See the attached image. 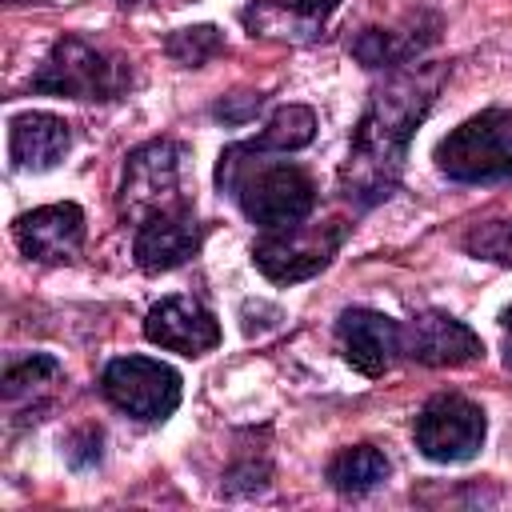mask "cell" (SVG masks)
I'll return each mask as SVG.
<instances>
[{"label":"cell","instance_id":"obj_1","mask_svg":"<svg viewBox=\"0 0 512 512\" xmlns=\"http://www.w3.org/2000/svg\"><path fill=\"white\" fill-rule=\"evenodd\" d=\"M440 80H444L440 68L420 64V68H400L392 80H384V88L372 92L340 172V192L352 204L372 208L396 188L408 160V140L416 124L428 116Z\"/></svg>","mask_w":512,"mask_h":512},{"label":"cell","instance_id":"obj_2","mask_svg":"<svg viewBox=\"0 0 512 512\" xmlns=\"http://www.w3.org/2000/svg\"><path fill=\"white\" fill-rule=\"evenodd\" d=\"M260 160H248V152L240 144L224 148L220 152V164H216V184L220 192L236 196V204L244 208V216L252 224H260L264 232L272 228H292V224H304L316 208V188H312V176L300 168V164H288V160H264L268 152L256 148L252 140H244Z\"/></svg>","mask_w":512,"mask_h":512},{"label":"cell","instance_id":"obj_3","mask_svg":"<svg viewBox=\"0 0 512 512\" xmlns=\"http://www.w3.org/2000/svg\"><path fill=\"white\" fill-rule=\"evenodd\" d=\"M436 164L448 180L488 184L512 176V108H484L436 144Z\"/></svg>","mask_w":512,"mask_h":512},{"label":"cell","instance_id":"obj_4","mask_svg":"<svg viewBox=\"0 0 512 512\" xmlns=\"http://www.w3.org/2000/svg\"><path fill=\"white\" fill-rule=\"evenodd\" d=\"M32 88L68 100H116L128 88V64L84 36H60L36 68Z\"/></svg>","mask_w":512,"mask_h":512},{"label":"cell","instance_id":"obj_5","mask_svg":"<svg viewBox=\"0 0 512 512\" xmlns=\"http://www.w3.org/2000/svg\"><path fill=\"white\" fill-rule=\"evenodd\" d=\"M184 144L176 140H148L140 144L128 164H124V180H120V216L128 224H144L160 212L184 208L188 192H184Z\"/></svg>","mask_w":512,"mask_h":512},{"label":"cell","instance_id":"obj_6","mask_svg":"<svg viewBox=\"0 0 512 512\" xmlns=\"http://www.w3.org/2000/svg\"><path fill=\"white\" fill-rule=\"evenodd\" d=\"M344 244V224H292V228H272L252 244V264L276 280V284H300L328 268L336 248Z\"/></svg>","mask_w":512,"mask_h":512},{"label":"cell","instance_id":"obj_7","mask_svg":"<svg viewBox=\"0 0 512 512\" xmlns=\"http://www.w3.org/2000/svg\"><path fill=\"white\" fill-rule=\"evenodd\" d=\"M100 388L120 412H128L136 420H164L180 404V376L152 356L112 360L100 376Z\"/></svg>","mask_w":512,"mask_h":512},{"label":"cell","instance_id":"obj_8","mask_svg":"<svg viewBox=\"0 0 512 512\" xmlns=\"http://www.w3.org/2000/svg\"><path fill=\"white\" fill-rule=\"evenodd\" d=\"M484 412L464 396H432L416 416V448L436 464L472 460L484 444Z\"/></svg>","mask_w":512,"mask_h":512},{"label":"cell","instance_id":"obj_9","mask_svg":"<svg viewBox=\"0 0 512 512\" xmlns=\"http://www.w3.org/2000/svg\"><path fill=\"white\" fill-rule=\"evenodd\" d=\"M336 340H340L344 360L356 372L380 376L404 352V324H396L392 316L372 312V308H348L336 320Z\"/></svg>","mask_w":512,"mask_h":512},{"label":"cell","instance_id":"obj_10","mask_svg":"<svg viewBox=\"0 0 512 512\" xmlns=\"http://www.w3.org/2000/svg\"><path fill=\"white\" fill-rule=\"evenodd\" d=\"M144 336L168 352L180 356H204L220 344V324L216 316L192 300V296H164L160 304H152L148 320H144Z\"/></svg>","mask_w":512,"mask_h":512},{"label":"cell","instance_id":"obj_11","mask_svg":"<svg viewBox=\"0 0 512 512\" xmlns=\"http://www.w3.org/2000/svg\"><path fill=\"white\" fill-rule=\"evenodd\" d=\"M200 240H204V228H200L192 204L160 212V216H152L136 228V264L148 276L172 272V268H180L184 260H192L200 252Z\"/></svg>","mask_w":512,"mask_h":512},{"label":"cell","instance_id":"obj_12","mask_svg":"<svg viewBox=\"0 0 512 512\" xmlns=\"http://www.w3.org/2000/svg\"><path fill=\"white\" fill-rule=\"evenodd\" d=\"M404 356H412L416 364H428V368H456V364L480 360L484 344L456 316H448V312H420L404 328Z\"/></svg>","mask_w":512,"mask_h":512},{"label":"cell","instance_id":"obj_13","mask_svg":"<svg viewBox=\"0 0 512 512\" xmlns=\"http://www.w3.org/2000/svg\"><path fill=\"white\" fill-rule=\"evenodd\" d=\"M16 244L24 256L60 264L72 260L84 244V212L76 204H44L16 220Z\"/></svg>","mask_w":512,"mask_h":512},{"label":"cell","instance_id":"obj_14","mask_svg":"<svg viewBox=\"0 0 512 512\" xmlns=\"http://www.w3.org/2000/svg\"><path fill=\"white\" fill-rule=\"evenodd\" d=\"M340 0H252L244 8V24L252 36H280V40H316L324 20L336 12Z\"/></svg>","mask_w":512,"mask_h":512},{"label":"cell","instance_id":"obj_15","mask_svg":"<svg viewBox=\"0 0 512 512\" xmlns=\"http://www.w3.org/2000/svg\"><path fill=\"white\" fill-rule=\"evenodd\" d=\"M68 144H72V132L52 112H24L12 120V132H8V152H12V164L20 172L56 168L64 160Z\"/></svg>","mask_w":512,"mask_h":512},{"label":"cell","instance_id":"obj_16","mask_svg":"<svg viewBox=\"0 0 512 512\" xmlns=\"http://www.w3.org/2000/svg\"><path fill=\"white\" fill-rule=\"evenodd\" d=\"M328 480H332L336 492H352V496H360V492H372L380 480H388V460H384L380 448H372V444H356V448H344V452L332 456V464H328Z\"/></svg>","mask_w":512,"mask_h":512},{"label":"cell","instance_id":"obj_17","mask_svg":"<svg viewBox=\"0 0 512 512\" xmlns=\"http://www.w3.org/2000/svg\"><path fill=\"white\" fill-rule=\"evenodd\" d=\"M312 136H316V116H312V108H304V104H284V108H276L272 120L252 136V144L264 148V152H296V148L312 144Z\"/></svg>","mask_w":512,"mask_h":512},{"label":"cell","instance_id":"obj_18","mask_svg":"<svg viewBox=\"0 0 512 512\" xmlns=\"http://www.w3.org/2000/svg\"><path fill=\"white\" fill-rule=\"evenodd\" d=\"M420 44H424V40H416V36H400V32L368 28V32L352 44V52H356L368 68H384V64H404L408 56H416Z\"/></svg>","mask_w":512,"mask_h":512},{"label":"cell","instance_id":"obj_19","mask_svg":"<svg viewBox=\"0 0 512 512\" xmlns=\"http://www.w3.org/2000/svg\"><path fill=\"white\" fill-rule=\"evenodd\" d=\"M168 56L184 68H200L204 60H212L220 48H224V36L212 28V24H196V28H180L168 36Z\"/></svg>","mask_w":512,"mask_h":512},{"label":"cell","instance_id":"obj_20","mask_svg":"<svg viewBox=\"0 0 512 512\" xmlns=\"http://www.w3.org/2000/svg\"><path fill=\"white\" fill-rule=\"evenodd\" d=\"M56 372H60L56 356H48V352H32V356L8 364V372H4V396L16 400V396H24V392H36V388L48 384Z\"/></svg>","mask_w":512,"mask_h":512},{"label":"cell","instance_id":"obj_21","mask_svg":"<svg viewBox=\"0 0 512 512\" xmlns=\"http://www.w3.org/2000/svg\"><path fill=\"white\" fill-rule=\"evenodd\" d=\"M464 248L476 260H492V264H512V220H488L476 224L464 236Z\"/></svg>","mask_w":512,"mask_h":512},{"label":"cell","instance_id":"obj_22","mask_svg":"<svg viewBox=\"0 0 512 512\" xmlns=\"http://www.w3.org/2000/svg\"><path fill=\"white\" fill-rule=\"evenodd\" d=\"M100 460V428H80L68 440V464L72 468H92Z\"/></svg>","mask_w":512,"mask_h":512},{"label":"cell","instance_id":"obj_23","mask_svg":"<svg viewBox=\"0 0 512 512\" xmlns=\"http://www.w3.org/2000/svg\"><path fill=\"white\" fill-rule=\"evenodd\" d=\"M256 108H260V96H244L240 104H224V100H220V104H216V116L228 120V124H240V120H248Z\"/></svg>","mask_w":512,"mask_h":512},{"label":"cell","instance_id":"obj_24","mask_svg":"<svg viewBox=\"0 0 512 512\" xmlns=\"http://www.w3.org/2000/svg\"><path fill=\"white\" fill-rule=\"evenodd\" d=\"M500 324H504V364L512 368V308H504Z\"/></svg>","mask_w":512,"mask_h":512}]
</instances>
